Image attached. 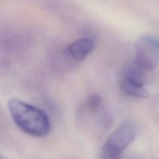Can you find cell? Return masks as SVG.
Returning a JSON list of instances; mask_svg holds the SVG:
<instances>
[{
    "instance_id": "cell-5",
    "label": "cell",
    "mask_w": 159,
    "mask_h": 159,
    "mask_svg": "<svg viewBox=\"0 0 159 159\" xmlns=\"http://www.w3.org/2000/svg\"><path fill=\"white\" fill-rule=\"evenodd\" d=\"M95 48V40L92 38H81L70 43L65 53L70 58L77 61L84 60L92 53Z\"/></svg>"
},
{
    "instance_id": "cell-4",
    "label": "cell",
    "mask_w": 159,
    "mask_h": 159,
    "mask_svg": "<svg viewBox=\"0 0 159 159\" xmlns=\"http://www.w3.org/2000/svg\"><path fill=\"white\" fill-rule=\"evenodd\" d=\"M138 134V127L134 123H124L110 135L106 144L123 153V152L134 141Z\"/></svg>"
},
{
    "instance_id": "cell-6",
    "label": "cell",
    "mask_w": 159,
    "mask_h": 159,
    "mask_svg": "<svg viewBox=\"0 0 159 159\" xmlns=\"http://www.w3.org/2000/svg\"><path fill=\"white\" fill-rule=\"evenodd\" d=\"M122 152L113 148L107 144H104L100 153V159H121Z\"/></svg>"
},
{
    "instance_id": "cell-7",
    "label": "cell",
    "mask_w": 159,
    "mask_h": 159,
    "mask_svg": "<svg viewBox=\"0 0 159 159\" xmlns=\"http://www.w3.org/2000/svg\"><path fill=\"white\" fill-rule=\"evenodd\" d=\"M101 105H102V98L98 94H93L90 96L86 102L87 107L92 112H96L99 110Z\"/></svg>"
},
{
    "instance_id": "cell-1",
    "label": "cell",
    "mask_w": 159,
    "mask_h": 159,
    "mask_svg": "<svg viewBox=\"0 0 159 159\" xmlns=\"http://www.w3.org/2000/svg\"><path fill=\"white\" fill-rule=\"evenodd\" d=\"M8 107L14 123L23 133L34 138L49 134L51 122L43 110L16 98L9 101Z\"/></svg>"
},
{
    "instance_id": "cell-2",
    "label": "cell",
    "mask_w": 159,
    "mask_h": 159,
    "mask_svg": "<svg viewBox=\"0 0 159 159\" xmlns=\"http://www.w3.org/2000/svg\"><path fill=\"white\" fill-rule=\"evenodd\" d=\"M134 63L145 72L156 69L159 61V45L156 38L150 35L140 37L135 43Z\"/></svg>"
},
{
    "instance_id": "cell-3",
    "label": "cell",
    "mask_w": 159,
    "mask_h": 159,
    "mask_svg": "<svg viewBox=\"0 0 159 159\" xmlns=\"http://www.w3.org/2000/svg\"><path fill=\"white\" fill-rule=\"evenodd\" d=\"M145 73L134 62L124 68L120 79V86L122 91L138 99L148 97L149 92L145 87Z\"/></svg>"
}]
</instances>
